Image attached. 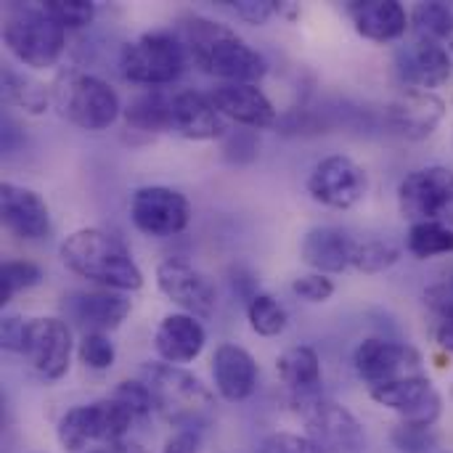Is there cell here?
Masks as SVG:
<instances>
[{"label": "cell", "instance_id": "obj_1", "mask_svg": "<svg viewBox=\"0 0 453 453\" xmlns=\"http://www.w3.org/2000/svg\"><path fill=\"white\" fill-rule=\"evenodd\" d=\"M180 40L186 42L191 58L212 77L255 85L268 72L265 58L255 48H250L228 27L204 16H188L186 24H180Z\"/></svg>", "mask_w": 453, "mask_h": 453}, {"label": "cell", "instance_id": "obj_2", "mask_svg": "<svg viewBox=\"0 0 453 453\" xmlns=\"http://www.w3.org/2000/svg\"><path fill=\"white\" fill-rule=\"evenodd\" d=\"M61 260L72 273L114 292H135L143 287V273L130 250L101 228L69 234L61 244Z\"/></svg>", "mask_w": 453, "mask_h": 453}, {"label": "cell", "instance_id": "obj_3", "mask_svg": "<svg viewBox=\"0 0 453 453\" xmlns=\"http://www.w3.org/2000/svg\"><path fill=\"white\" fill-rule=\"evenodd\" d=\"M141 382L151 390L157 411L178 430H202L215 417V398L207 385L175 364H146Z\"/></svg>", "mask_w": 453, "mask_h": 453}, {"label": "cell", "instance_id": "obj_4", "mask_svg": "<svg viewBox=\"0 0 453 453\" xmlns=\"http://www.w3.org/2000/svg\"><path fill=\"white\" fill-rule=\"evenodd\" d=\"M58 111L82 130H106L119 117V98L109 82L80 69H64L53 80Z\"/></svg>", "mask_w": 453, "mask_h": 453}, {"label": "cell", "instance_id": "obj_5", "mask_svg": "<svg viewBox=\"0 0 453 453\" xmlns=\"http://www.w3.org/2000/svg\"><path fill=\"white\" fill-rule=\"evenodd\" d=\"M3 40L24 66L45 69L64 53L66 32L42 11V5H13L5 13Z\"/></svg>", "mask_w": 453, "mask_h": 453}, {"label": "cell", "instance_id": "obj_6", "mask_svg": "<svg viewBox=\"0 0 453 453\" xmlns=\"http://www.w3.org/2000/svg\"><path fill=\"white\" fill-rule=\"evenodd\" d=\"M188 48L173 32H149L127 42L119 53L122 77L138 85H167L188 66Z\"/></svg>", "mask_w": 453, "mask_h": 453}, {"label": "cell", "instance_id": "obj_7", "mask_svg": "<svg viewBox=\"0 0 453 453\" xmlns=\"http://www.w3.org/2000/svg\"><path fill=\"white\" fill-rule=\"evenodd\" d=\"M398 207L406 220L453 226V170L430 165L409 173L398 186Z\"/></svg>", "mask_w": 453, "mask_h": 453}, {"label": "cell", "instance_id": "obj_8", "mask_svg": "<svg viewBox=\"0 0 453 453\" xmlns=\"http://www.w3.org/2000/svg\"><path fill=\"white\" fill-rule=\"evenodd\" d=\"M135 417L114 398L96 401L90 406H77L66 411L58 422V443L66 451L77 453L90 443H119Z\"/></svg>", "mask_w": 453, "mask_h": 453}, {"label": "cell", "instance_id": "obj_9", "mask_svg": "<svg viewBox=\"0 0 453 453\" xmlns=\"http://www.w3.org/2000/svg\"><path fill=\"white\" fill-rule=\"evenodd\" d=\"M353 366H356V374L369 388H377V385L422 374V356L409 342L372 337L356 348Z\"/></svg>", "mask_w": 453, "mask_h": 453}, {"label": "cell", "instance_id": "obj_10", "mask_svg": "<svg viewBox=\"0 0 453 453\" xmlns=\"http://www.w3.org/2000/svg\"><path fill=\"white\" fill-rule=\"evenodd\" d=\"M130 218L135 228L146 236H175L188 226L191 207L188 199L167 186H146L133 194Z\"/></svg>", "mask_w": 453, "mask_h": 453}, {"label": "cell", "instance_id": "obj_11", "mask_svg": "<svg viewBox=\"0 0 453 453\" xmlns=\"http://www.w3.org/2000/svg\"><path fill=\"white\" fill-rule=\"evenodd\" d=\"M366 188H369L366 170L342 154L321 159L308 178V194L316 202L334 210H350L364 199Z\"/></svg>", "mask_w": 453, "mask_h": 453}, {"label": "cell", "instance_id": "obj_12", "mask_svg": "<svg viewBox=\"0 0 453 453\" xmlns=\"http://www.w3.org/2000/svg\"><path fill=\"white\" fill-rule=\"evenodd\" d=\"M369 393L380 406L401 414V419L409 425L435 427L441 409H443L441 393L433 388V382L425 374L395 380L388 385H377V388H369Z\"/></svg>", "mask_w": 453, "mask_h": 453}, {"label": "cell", "instance_id": "obj_13", "mask_svg": "<svg viewBox=\"0 0 453 453\" xmlns=\"http://www.w3.org/2000/svg\"><path fill=\"white\" fill-rule=\"evenodd\" d=\"M305 414L308 438L324 453H364L366 435L358 419L334 401H319Z\"/></svg>", "mask_w": 453, "mask_h": 453}, {"label": "cell", "instance_id": "obj_14", "mask_svg": "<svg viewBox=\"0 0 453 453\" xmlns=\"http://www.w3.org/2000/svg\"><path fill=\"white\" fill-rule=\"evenodd\" d=\"M157 284L167 300L183 308L194 319H210L218 308L212 281L183 260H165L157 268Z\"/></svg>", "mask_w": 453, "mask_h": 453}, {"label": "cell", "instance_id": "obj_15", "mask_svg": "<svg viewBox=\"0 0 453 453\" xmlns=\"http://www.w3.org/2000/svg\"><path fill=\"white\" fill-rule=\"evenodd\" d=\"M24 356L45 380H61L72 358V332L61 319H32Z\"/></svg>", "mask_w": 453, "mask_h": 453}, {"label": "cell", "instance_id": "obj_16", "mask_svg": "<svg viewBox=\"0 0 453 453\" xmlns=\"http://www.w3.org/2000/svg\"><path fill=\"white\" fill-rule=\"evenodd\" d=\"M398 77L411 90H433L451 77V56L438 40L417 37L395 53Z\"/></svg>", "mask_w": 453, "mask_h": 453}, {"label": "cell", "instance_id": "obj_17", "mask_svg": "<svg viewBox=\"0 0 453 453\" xmlns=\"http://www.w3.org/2000/svg\"><path fill=\"white\" fill-rule=\"evenodd\" d=\"M446 117V101L433 90H406L388 109L385 122L409 141H425Z\"/></svg>", "mask_w": 453, "mask_h": 453}, {"label": "cell", "instance_id": "obj_18", "mask_svg": "<svg viewBox=\"0 0 453 453\" xmlns=\"http://www.w3.org/2000/svg\"><path fill=\"white\" fill-rule=\"evenodd\" d=\"M207 98L212 101V106L223 117H228V119H234L239 125H247V127H255V130L276 125L273 104L252 82H223V85L212 88L207 93Z\"/></svg>", "mask_w": 453, "mask_h": 453}, {"label": "cell", "instance_id": "obj_19", "mask_svg": "<svg viewBox=\"0 0 453 453\" xmlns=\"http://www.w3.org/2000/svg\"><path fill=\"white\" fill-rule=\"evenodd\" d=\"M170 133L188 141H212L226 135V119L207 96L178 90L170 98Z\"/></svg>", "mask_w": 453, "mask_h": 453}, {"label": "cell", "instance_id": "obj_20", "mask_svg": "<svg viewBox=\"0 0 453 453\" xmlns=\"http://www.w3.org/2000/svg\"><path fill=\"white\" fill-rule=\"evenodd\" d=\"M0 212L5 228L27 242L42 239L50 228L48 204L29 188H21L16 183L0 186Z\"/></svg>", "mask_w": 453, "mask_h": 453}, {"label": "cell", "instance_id": "obj_21", "mask_svg": "<svg viewBox=\"0 0 453 453\" xmlns=\"http://www.w3.org/2000/svg\"><path fill=\"white\" fill-rule=\"evenodd\" d=\"M276 369L300 411H308L321 401V361L313 348L297 345L284 350L276 361Z\"/></svg>", "mask_w": 453, "mask_h": 453}, {"label": "cell", "instance_id": "obj_22", "mask_svg": "<svg viewBox=\"0 0 453 453\" xmlns=\"http://www.w3.org/2000/svg\"><path fill=\"white\" fill-rule=\"evenodd\" d=\"M66 313L88 329V334H104L109 329H117L125 316L130 313V300L122 292L106 289V292H74L64 303Z\"/></svg>", "mask_w": 453, "mask_h": 453}, {"label": "cell", "instance_id": "obj_23", "mask_svg": "<svg viewBox=\"0 0 453 453\" xmlns=\"http://www.w3.org/2000/svg\"><path fill=\"white\" fill-rule=\"evenodd\" d=\"M212 377H215L218 393L226 401L239 403V401H247L255 393L260 372H257L255 358L244 348L226 342L212 356Z\"/></svg>", "mask_w": 453, "mask_h": 453}, {"label": "cell", "instance_id": "obj_24", "mask_svg": "<svg viewBox=\"0 0 453 453\" xmlns=\"http://www.w3.org/2000/svg\"><path fill=\"white\" fill-rule=\"evenodd\" d=\"M348 16L353 19L358 35L374 42L401 40L411 21L398 0H353L348 3Z\"/></svg>", "mask_w": 453, "mask_h": 453}, {"label": "cell", "instance_id": "obj_25", "mask_svg": "<svg viewBox=\"0 0 453 453\" xmlns=\"http://www.w3.org/2000/svg\"><path fill=\"white\" fill-rule=\"evenodd\" d=\"M356 239L337 226H319L303 239V260L319 273H342L353 265Z\"/></svg>", "mask_w": 453, "mask_h": 453}, {"label": "cell", "instance_id": "obj_26", "mask_svg": "<svg viewBox=\"0 0 453 453\" xmlns=\"http://www.w3.org/2000/svg\"><path fill=\"white\" fill-rule=\"evenodd\" d=\"M204 326L188 316V313H175V316H167L157 334H154V348L159 353V358L165 364H188L194 361L202 348H204Z\"/></svg>", "mask_w": 453, "mask_h": 453}, {"label": "cell", "instance_id": "obj_27", "mask_svg": "<svg viewBox=\"0 0 453 453\" xmlns=\"http://www.w3.org/2000/svg\"><path fill=\"white\" fill-rule=\"evenodd\" d=\"M170 98L173 93L165 90H149L135 96L125 109L127 125L143 133H170Z\"/></svg>", "mask_w": 453, "mask_h": 453}, {"label": "cell", "instance_id": "obj_28", "mask_svg": "<svg viewBox=\"0 0 453 453\" xmlns=\"http://www.w3.org/2000/svg\"><path fill=\"white\" fill-rule=\"evenodd\" d=\"M3 98L29 114H42L48 106V90L45 85L35 82L32 77L5 66L3 69Z\"/></svg>", "mask_w": 453, "mask_h": 453}, {"label": "cell", "instance_id": "obj_29", "mask_svg": "<svg viewBox=\"0 0 453 453\" xmlns=\"http://www.w3.org/2000/svg\"><path fill=\"white\" fill-rule=\"evenodd\" d=\"M406 250L417 260H430L453 252V226L443 223H414L406 236Z\"/></svg>", "mask_w": 453, "mask_h": 453}, {"label": "cell", "instance_id": "obj_30", "mask_svg": "<svg viewBox=\"0 0 453 453\" xmlns=\"http://www.w3.org/2000/svg\"><path fill=\"white\" fill-rule=\"evenodd\" d=\"M425 303L435 316V340L443 350L453 353V273L425 289Z\"/></svg>", "mask_w": 453, "mask_h": 453}, {"label": "cell", "instance_id": "obj_31", "mask_svg": "<svg viewBox=\"0 0 453 453\" xmlns=\"http://www.w3.org/2000/svg\"><path fill=\"white\" fill-rule=\"evenodd\" d=\"M411 24L417 29V37L427 40H451L453 37V8L449 3L433 0V3H419L411 11Z\"/></svg>", "mask_w": 453, "mask_h": 453}, {"label": "cell", "instance_id": "obj_32", "mask_svg": "<svg viewBox=\"0 0 453 453\" xmlns=\"http://www.w3.org/2000/svg\"><path fill=\"white\" fill-rule=\"evenodd\" d=\"M401 260V247L393 239H364L356 242L353 265L364 273H382Z\"/></svg>", "mask_w": 453, "mask_h": 453}, {"label": "cell", "instance_id": "obj_33", "mask_svg": "<svg viewBox=\"0 0 453 453\" xmlns=\"http://www.w3.org/2000/svg\"><path fill=\"white\" fill-rule=\"evenodd\" d=\"M247 319H250V326L263 337H276L287 329V311L271 295L257 292L247 303Z\"/></svg>", "mask_w": 453, "mask_h": 453}, {"label": "cell", "instance_id": "obj_34", "mask_svg": "<svg viewBox=\"0 0 453 453\" xmlns=\"http://www.w3.org/2000/svg\"><path fill=\"white\" fill-rule=\"evenodd\" d=\"M40 279H42V273L35 263H24V260L3 263V268H0V305H8L16 292L40 284Z\"/></svg>", "mask_w": 453, "mask_h": 453}, {"label": "cell", "instance_id": "obj_35", "mask_svg": "<svg viewBox=\"0 0 453 453\" xmlns=\"http://www.w3.org/2000/svg\"><path fill=\"white\" fill-rule=\"evenodd\" d=\"M42 11L58 21L64 29H77V27H85L93 21V13H96V5L88 3V0H45L40 3Z\"/></svg>", "mask_w": 453, "mask_h": 453}, {"label": "cell", "instance_id": "obj_36", "mask_svg": "<svg viewBox=\"0 0 453 453\" xmlns=\"http://www.w3.org/2000/svg\"><path fill=\"white\" fill-rule=\"evenodd\" d=\"M393 443L401 453H430L438 449V433L435 427H425V425H409L401 422L393 430Z\"/></svg>", "mask_w": 453, "mask_h": 453}, {"label": "cell", "instance_id": "obj_37", "mask_svg": "<svg viewBox=\"0 0 453 453\" xmlns=\"http://www.w3.org/2000/svg\"><path fill=\"white\" fill-rule=\"evenodd\" d=\"M111 398H114L117 403H122L135 419L149 417L151 411H157L154 395H151V390H149L143 382H119V388L111 393Z\"/></svg>", "mask_w": 453, "mask_h": 453}, {"label": "cell", "instance_id": "obj_38", "mask_svg": "<svg viewBox=\"0 0 453 453\" xmlns=\"http://www.w3.org/2000/svg\"><path fill=\"white\" fill-rule=\"evenodd\" d=\"M80 361L96 372L109 369L114 364V342L106 334H85L80 342Z\"/></svg>", "mask_w": 453, "mask_h": 453}, {"label": "cell", "instance_id": "obj_39", "mask_svg": "<svg viewBox=\"0 0 453 453\" xmlns=\"http://www.w3.org/2000/svg\"><path fill=\"white\" fill-rule=\"evenodd\" d=\"M260 453H324L308 435L292 433H273L263 441Z\"/></svg>", "mask_w": 453, "mask_h": 453}, {"label": "cell", "instance_id": "obj_40", "mask_svg": "<svg viewBox=\"0 0 453 453\" xmlns=\"http://www.w3.org/2000/svg\"><path fill=\"white\" fill-rule=\"evenodd\" d=\"M292 292L305 300V303H324L334 295V284L332 279H326L324 273H311V276H300L292 284Z\"/></svg>", "mask_w": 453, "mask_h": 453}, {"label": "cell", "instance_id": "obj_41", "mask_svg": "<svg viewBox=\"0 0 453 453\" xmlns=\"http://www.w3.org/2000/svg\"><path fill=\"white\" fill-rule=\"evenodd\" d=\"M223 5L250 24H265L279 11V3H273V0H234V3H223Z\"/></svg>", "mask_w": 453, "mask_h": 453}, {"label": "cell", "instance_id": "obj_42", "mask_svg": "<svg viewBox=\"0 0 453 453\" xmlns=\"http://www.w3.org/2000/svg\"><path fill=\"white\" fill-rule=\"evenodd\" d=\"M29 337V321L19 316H5L0 324V345L11 353H24Z\"/></svg>", "mask_w": 453, "mask_h": 453}, {"label": "cell", "instance_id": "obj_43", "mask_svg": "<svg viewBox=\"0 0 453 453\" xmlns=\"http://www.w3.org/2000/svg\"><path fill=\"white\" fill-rule=\"evenodd\" d=\"M226 157L236 165L252 162L257 157V138L252 135V130H239L234 135H228L226 143Z\"/></svg>", "mask_w": 453, "mask_h": 453}, {"label": "cell", "instance_id": "obj_44", "mask_svg": "<svg viewBox=\"0 0 453 453\" xmlns=\"http://www.w3.org/2000/svg\"><path fill=\"white\" fill-rule=\"evenodd\" d=\"M199 443H202L199 430H178L165 443V451L162 453H199Z\"/></svg>", "mask_w": 453, "mask_h": 453}, {"label": "cell", "instance_id": "obj_45", "mask_svg": "<svg viewBox=\"0 0 453 453\" xmlns=\"http://www.w3.org/2000/svg\"><path fill=\"white\" fill-rule=\"evenodd\" d=\"M90 453H146L138 443H109V446H101V449H96V451Z\"/></svg>", "mask_w": 453, "mask_h": 453}, {"label": "cell", "instance_id": "obj_46", "mask_svg": "<svg viewBox=\"0 0 453 453\" xmlns=\"http://www.w3.org/2000/svg\"><path fill=\"white\" fill-rule=\"evenodd\" d=\"M451 45H453V37H451Z\"/></svg>", "mask_w": 453, "mask_h": 453}]
</instances>
